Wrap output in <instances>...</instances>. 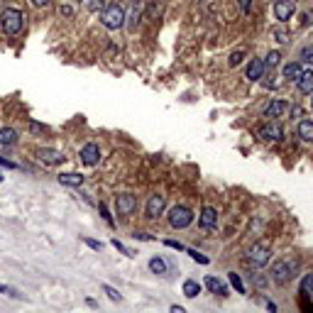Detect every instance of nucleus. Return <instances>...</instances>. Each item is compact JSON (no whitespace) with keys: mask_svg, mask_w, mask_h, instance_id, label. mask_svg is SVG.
I'll use <instances>...</instances> for the list:
<instances>
[{"mask_svg":"<svg viewBox=\"0 0 313 313\" xmlns=\"http://www.w3.org/2000/svg\"><path fill=\"white\" fill-rule=\"evenodd\" d=\"M250 279H252V284H255V286H259V289H264V286L269 284V281H267V279H264L262 274H250Z\"/></svg>","mask_w":313,"mask_h":313,"instance_id":"2f4dec72","label":"nucleus"},{"mask_svg":"<svg viewBox=\"0 0 313 313\" xmlns=\"http://www.w3.org/2000/svg\"><path fill=\"white\" fill-rule=\"evenodd\" d=\"M111 245H113V247H115V250H118V252H123L125 257H135V255H132V252H130L128 247H125V245H123V242H120V240H118V238H113V240H111Z\"/></svg>","mask_w":313,"mask_h":313,"instance_id":"bb28decb","label":"nucleus"},{"mask_svg":"<svg viewBox=\"0 0 313 313\" xmlns=\"http://www.w3.org/2000/svg\"><path fill=\"white\" fill-rule=\"evenodd\" d=\"M0 166H3V169H20L18 162H10V159H5V157H0Z\"/></svg>","mask_w":313,"mask_h":313,"instance_id":"c9c22d12","label":"nucleus"},{"mask_svg":"<svg viewBox=\"0 0 313 313\" xmlns=\"http://www.w3.org/2000/svg\"><path fill=\"white\" fill-rule=\"evenodd\" d=\"M274 37L279 44H286V42H289V32H286V30H274Z\"/></svg>","mask_w":313,"mask_h":313,"instance_id":"473e14b6","label":"nucleus"},{"mask_svg":"<svg viewBox=\"0 0 313 313\" xmlns=\"http://www.w3.org/2000/svg\"><path fill=\"white\" fill-rule=\"evenodd\" d=\"M296 269H298V262H296V259H276L274 267H272L274 284H289L296 276Z\"/></svg>","mask_w":313,"mask_h":313,"instance_id":"7ed1b4c3","label":"nucleus"},{"mask_svg":"<svg viewBox=\"0 0 313 313\" xmlns=\"http://www.w3.org/2000/svg\"><path fill=\"white\" fill-rule=\"evenodd\" d=\"M193 223V211L186 208V205H174L169 208V225L176 228V230H184Z\"/></svg>","mask_w":313,"mask_h":313,"instance_id":"20e7f679","label":"nucleus"},{"mask_svg":"<svg viewBox=\"0 0 313 313\" xmlns=\"http://www.w3.org/2000/svg\"><path fill=\"white\" fill-rule=\"evenodd\" d=\"M81 240H83L91 250H95V252H100V250H103V242H100V240H93V238H81Z\"/></svg>","mask_w":313,"mask_h":313,"instance_id":"c756f323","label":"nucleus"},{"mask_svg":"<svg viewBox=\"0 0 313 313\" xmlns=\"http://www.w3.org/2000/svg\"><path fill=\"white\" fill-rule=\"evenodd\" d=\"M240 3V10L245 13V15H250V10H252V0H238Z\"/></svg>","mask_w":313,"mask_h":313,"instance_id":"4c0bfd02","label":"nucleus"},{"mask_svg":"<svg viewBox=\"0 0 313 313\" xmlns=\"http://www.w3.org/2000/svg\"><path fill=\"white\" fill-rule=\"evenodd\" d=\"M294 13H296V3H294V0H276V3H274V18L279 20V22L291 20Z\"/></svg>","mask_w":313,"mask_h":313,"instance_id":"9d476101","label":"nucleus"},{"mask_svg":"<svg viewBox=\"0 0 313 313\" xmlns=\"http://www.w3.org/2000/svg\"><path fill=\"white\" fill-rule=\"evenodd\" d=\"M188 255H191L193 259H196V262H201V264H208V262H211V259L205 257V255H201V252H196V250H188Z\"/></svg>","mask_w":313,"mask_h":313,"instance_id":"72a5a7b5","label":"nucleus"},{"mask_svg":"<svg viewBox=\"0 0 313 313\" xmlns=\"http://www.w3.org/2000/svg\"><path fill=\"white\" fill-rule=\"evenodd\" d=\"M164 245H166V247H171V250H179V252H184V250H186L184 245H181V242H176V240H166Z\"/></svg>","mask_w":313,"mask_h":313,"instance_id":"58836bf2","label":"nucleus"},{"mask_svg":"<svg viewBox=\"0 0 313 313\" xmlns=\"http://www.w3.org/2000/svg\"><path fill=\"white\" fill-rule=\"evenodd\" d=\"M301 74H303V66H301L298 61H291V64H286V66H284V78H291V81H296Z\"/></svg>","mask_w":313,"mask_h":313,"instance_id":"412c9836","label":"nucleus"},{"mask_svg":"<svg viewBox=\"0 0 313 313\" xmlns=\"http://www.w3.org/2000/svg\"><path fill=\"white\" fill-rule=\"evenodd\" d=\"M181 291H184L186 298H196V296L201 294V284H198L196 279H186L184 286H181Z\"/></svg>","mask_w":313,"mask_h":313,"instance_id":"aec40b11","label":"nucleus"},{"mask_svg":"<svg viewBox=\"0 0 313 313\" xmlns=\"http://www.w3.org/2000/svg\"><path fill=\"white\" fill-rule=\"evenodd\" d=\"M30 3H32L35 8H47V5H49V0H30Z\"/></svg>","mask_w":313,"mask_h":313,"instance_id":"37998d69","label":"nucleus"},{"mask_svg":"<svg viewBox=\"0 0 313 313\" xmlns=\"http://www.w3.org/2000/svg\"><path fill=\"white\" fill-rule=\"evenodd\" d=\"M281 135H284V132H281V128L276 125L274 120H272V123H264V125H259L257 128V137L259 140H267V142H279Z\"/></svg>","mask_w":313,"mask_h":313,"instance_id":"1a4fd4ad","label":"nucleus"},{"mask_svg":"<svg viewBox=\"0 0 313 313\" xmlns=\"http://www.w3.org/2000/svg\"><path fill=\"white\" fill-rule=\"evenodd\" d=\"M198 225H201L203 230H216V225H218V213H216V208L205 205L201 211V216H198Z\"/></svg>","mask_w":313,"mask_h":313,"instance_id":"f8f14e48","label":"nucleus"},{"mask_svg":"<svg viewBox=\"0 0 313 313\" xmlns=\"http://www.w3.org/2000/svg\"><path fill=\"white\" fill-rule=\"evenodd\" d=\"M296 88L301 93H306V95H311L313 93V71H303V74L296 78Z\"/></svg>","mask_w":313,"mask_h":313,"instance_id":"dca6fc26","label":"nucleus"},{"mask_svg":"<svg viewBox=\"0 0 313 313\" xmlns=\"http://www.w3.org/2000/svg\"><path fill=\"white\" fill-rule=\"evenodd\" d=\"M269 259H272V250H269L267 245H262V242H255V245L250 247V252H247V264H252L255 269L269 264Z\"/></svg>","mask_w":313,"mask_h":313,"instance_id":"39448f33","label":"nucleus"},{"mask_svg":"<svg viewBox=\"0 0 313 313\" xmlns=\"http://www.w3.org/2000/svg\"><path fill=\"white\" fill-rule=\"evenodd\" d=\"M171 313H184V306H171Z\"/></svg>","mask_w":313,"mask_h":313,"instance_id":"c03bdc74","label":"nucleus"},{"mask_svg":"<svg viewBox=\"0 0 313 313\" xmlns=\"http://www.w3.org/2000/svg\"><path fill=\"white\" fill-rule=\"evenodd\" d=\"M242 59H245V49H235V52L230 54V59H228V64H230V66H240Z\"/></svg>","mask_w":313,"mask_h":313,"instance_id":"b1692460","label":"nucleus"},{"mask_svg":"<svg viewBox=\"0 0 313 313\" xmlns=\"http://www.w3.org/2000/svg\"><path fill=\"white\" fill-rule=\"evenodd\" d=\"M203 284H205V289H208V291H211V294H218V296H228V286H225V284H223L221 279H216V276H205V281H203Z\"/></svg>","mask_w":313,"mask_h":313,"instance_id":"2eb2a0df","label":"nucleus"},{"mask_svg":"<svg viewBox=\"0 0 313 313\" xmlns=\"http://www.w3.org/2000/svg\"><path fill=\"white\" fill-rule=\"evenodd\" d=\"M56 179H59V184L71 186V188H81V184H83V176H81V174H71V171H64V174H59Z\"/></svg>","mask_w":313,"mask_h":313,"instance_id":"f3484780","label":"nucleus"},{"mask_svg":"<svg viewBox=\"0 0 313 313\" xmlns=\"http://www.w3.org/2000/svg\"><path fill=\"white\" fill-rule=\"evenodd\" d=\"M86 8H88L91 13H98V10H103V8H106V0H88V3H86Z\"/></svg>","mask_w":313,"mask_h":313,"instance_id":"c85d7f7f","label":"nucleus"},{"mask_svg":"<svg viewBox=\"0 0 313 313\" xmlns=\"http://www.w3.org/2000/svg\"><path fill=\"white\" fill-rule=\"evenodd\" d=\"M0 294H10V296H15V298L20 296L15 289H10V286H5V284H0Z\"/></svg>","mask_w":313,"mask_h":313,"instance_id":"a19ab883","label":"nucleus"},{"mask_svg":"<svg viewBox=\"0 0 313 313\" xmlns=\"http://www.w3.org/2000/svg\"><path fill=\"white\" fill-rule=\"evenodd\" d=\"M274 86H276V78L274 76H269V78L264 81V88H274Z\"/></svg>","mask_w":313,"mask_h":313,"instance_id":"79ce46f5","label":"nucleus"},{"mask_svg":"<svg viewBox=\"0 0 313 313\" xmlns=\"http://www.w3.org/2000/svg\"><path fill=\"white\" fill-rule=\"evenodd\" d=\"M301 294L313 296V274H308L303 281H301Z\"/></svg>","mask_w":313,"mask_h":313,"instance_id":"a878e982","label":"nucleus"},{"mask_svg":"<svg viewBox=\"0 0 313 313\" xmlns=\"http://www.w3.org/2000/svg\"><path fill=\"white\" fill-rule=\"evenodd\" d=\"M228 279H230V284H233V289H235L238 294H245V284H242V279H240V274H235V272H230V274H228Z\"/></svg>","mask_w":313,"mask_h":313,"instance_id":"5701e85b","label":"nucleus"},{"mask_svg":"<svg viewBox=\"0 0 313 313\" xmlns=\"http://www.w3.org/2000/svg\"><path fill=\"white\" fill-rule=\"evenodd\" d=\"M279 59H281V54H279V52H269V54H267V59H264V66L274 69V66H279Z\"/></svg>","mask_w":313,"mask_h":313,"instance_id":"393cba45","label":"nucleus"},{"mask_svg":"<svg viewBox=\"0 0 313 313\" xmlns=\"http://www.w3.org/2000/svg\"><path fill=\"white\" fill-rule=\"evenodd\" d=\"M149 269H152L154 274H166V262L162 257H152L149 259Z\"/></svg>","mask_w":313,"mask_h":313,"instance_id":"4be33fe9","label":"nucleus"},{"mask_svg":"<svg viewBox=\"0 0 313 313\" xmlns=\"http://www.w3.org/2000/svg\"><path fill=\"white\" fill-rule=\"evenodd\" d=\"M98 211H100V216L106 218V223L113 225V216H111V211H108V205H106V203H98Z\"/></svg>","mask_w":313,"mask_h":313,"instance_id":"7c9ffc66","label":"nucleus"},{"mask_svg":"<svg viewBox=\"0 0 313 313\" xmlns=\"http://www.w3.org/2000/svg\"><path fill=\"white\" fill-rule=\"evenodd\" d=\"M301 59H303V61H311V64H313V47H306V49L301 52Z\"/></svg>","mask_w":313,"mask_h":313,"instance_id":"ea45409f","label":"nucleus"},{"mask_svg":"<svg viewBox=\"0 0 313 313\" xmlns=\"http://www.w3.org/2000/svg\"><path fill=\"white\" fill-rule=\"evenodd\" d=\"M103 291L108 294V298H111V301H123L120 291H118V289H113V286H108V284H103Z\"/></svg>","mask_w":313,"mask_h":313,"instance_id":"cd10ccee","label":"nucleus"},{"mask_svg":"<svg viewBox=\"0 0 313 313\" xmlns=\"http://www.w3.org/2000/svg\"><path fill=\"white\" fill-rule=\"evenodd\" d=\"M0 27H3V32L10 35V37L20 35L22 27H25V15H22V10H18V8H5V10L0 13Z\"/></svg>","mask_w":313,"mask_h":313,"instance_id":"f257e3e1","label":"nucleus"},{"mask_svg":"<svg viewBox=\"0 0 313 313\" xmlns=\"http://www.w3.org/2000/svg\"><path fill=\"white\" fill-rule=\"evenodd\" d=\"M74 3H78V0H74Z\"/></svg>","mask_w":313,"mask_h":313,"instance_id":"49530a36","label":"nucleus"},{"mask_svg":"<svg viewBox=\"0 0 313 313\" xmlns=\"http://www.w3.org/2000/svg\"><path fill=\"white\" fill-rule=\"evenodd\" d=\"M289 113V103H284V100H272L267 108H264V115L267 118H281V115H286Z\"/></svg>","mask_w":313,"mask_h":313,"instance_id":"4468645a","label":"nucleus"},{"mask_svg":"<svg viewBox=\"0 0 313 313\" xmlns=\"http://www.w3.org/2000/svg\"><path fill=\"white\" fill-rule=\"evenodd\" d=\"M81 162L86 166H95L100 162V147L95 145V142H88V145H83L81 147Z\"/></svg>","mask_w":313,"mask_h":313,"instance_id":"9b49d317","label":"nucleus"},{"mask_svg":"<svg viewBox=\"0 0 313 313\" xmlns=\"http://www.w3.org/2000/svg\"><path fill=\"white\" fill-rule=\"evenodd\" d=\"M132 238L135 240H142V242H152V235H149V233H140V230H135V233H132Z\"/></svg>","mask_w":313,"mask_h":313,"instance_id":"f704fd0d","label":"nucleus"},{"mask_svg":"<svg viewBox=\"0 0 313 313\" xmlns=\"http://www.w3.org/2000/svg\"><path fill=\"white\" fill-rule=\"evenodd\" d=\"M18 145V132L13 128H0V147H13Z\"/></svg>","mask_w":313,"mask_h":313,"instance_id":"a211bd4d","label":"nucleus"},{"mask_svg":"<svg viewBox=\"0 0 313 313\" xmlns=\"http://www.w3.org/2000/svg\"><path fill=\"white\" fill-rule=\"evenodd\" d=\"M59 13H61L64 18H74V8H71V5H59Z\"/></svg>","mask_w":313,"mask_h":313,"instance_id":"e433bc0d","label":"nucleus"},{"mask_svg":"<svg viewBox=\"0 0 313 313\" xmlns=\"http://www.w3.org/2000/svg\"><path fill=\"white\" fill-rule=\"evenodd\" d=\"M164 208H166V196H162V193H154V196H149L147 208H145V216H147L149 221H157V218L164 213Z\"/></svg>","mask_w":313,"mask_h":313,"instance_id":"0eeeda50","label":"nucleus"},{"mask_svg":"<svg viewBox=\"0 0 313 313\" xmlns=\"http://www.w3.org/2000/svg\"><path fill=\"white\" fill-rule=\"evenodd\" d=\"M3 179H5V176H3V174H0V184H3Z\"/></svg>","mask_w":313,"mask_h":313,"instance_id":"a18cd8bd","label":"nucleus"},{"mask_svg":"<svg viewBox=\"0 0 313 313\" xmlns=\"http://www.w3.org/2000/svg\"><path fill=\"white\" fill-rule=\"evenodd\" d=\"M296 132H298V137L303 142H313V120H301Z\"/></svg>","mask_w":313,"mask_h":313,"instance_id":"6ab92c4d","label":"nucleus"},{"mask_svg":"<svg viewBox=\"0 0 313 313\" xmlns=\"http://www.w3.org/2000/svg\"><path fill=\"white\" fill-rule=\"evenodd\" d=\"M37 159L42 164L47 166H59L64 162V154L59 152V149H52V147H39L37 149Z\"/></svg>","mask_w":313,"mask_h":313,"instance_id":"6e6552de","label":"nucleus"},{"mask_svg":"<svg viewBox=\"0 0 313 313\" xmlns=\"http://www.w3.org/2000/svg\"><path fill=\"white\" fill-rule=\"evenodd\" d=\"M311 95H313V93H311Z\"/></svg>","mask_w":313,"mask_h":313,"instance_id":"de8ad7c7","label":"nucleus"},{"mask_svg":"<svg viewBox=\"0 0 313 313\" xmlns=\"http://www.w3.org/2000/svg\"><path fill=\"white\" fill-rule=\"evenodd\" d=\"M135 211H137V196H132V193H118L115 196V213L120 218H130Z\"/></svg>","mask_w":313,"mask_h":313,"instance_id":"423d86ee","label":"nucleus"},{"mask_svg":"<svg viewBox=\"0 0 313 313\" xmlns=\"http://www.w3.org/2000/svg\"><path fill=\"white\" fill-rule=\"evenodd\" d=\"M125 10L118 5V3H111V5H106L103 10H100V25L106 27V30H120V27H125Z\"/></svg>","mask_w":313,"mask_h":313,"instance_id":"f03ea898","label":"nucleus"},{"mask_svg":"<svg viewBox=\"0 0 313 313\" xmlns=\"http://www.w3.org/2000/svg\"><path fill=\"white\" fill-rule=\"evenodd\" d=\"M264 59H252L250 64H247V71L245 76L250 78V81H259V78H264Z\"/></svg>","mask_w":313,"mask_h":313,"instance_id":"ddd939ff","label":"nucleus"}]
</instances>
